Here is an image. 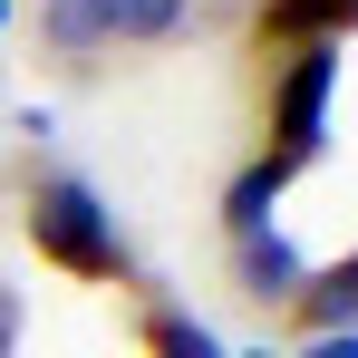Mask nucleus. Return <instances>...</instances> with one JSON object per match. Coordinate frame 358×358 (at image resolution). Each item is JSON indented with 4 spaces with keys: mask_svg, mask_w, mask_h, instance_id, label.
I'll list each match as a JSON object with an SVG mask.
<instances>
[{
    "mask_svg": "<svg viewBox=\"0 0 358 358\" xmlns=\"http://www.w3.org/2000/svg\"><path fill=\"white\" fill-rule=\"evenodd\" d=\"M29 252L59 262V271H78V281H117V271H126L117 213H107L78 175H39V184H29Z\"/></svg>",
    "mask_w": 358,
    "mask_h": 358,
    "instance_id": "f257e3e1",
    "label": "nucleus"
},
{
    "mask_svg": "<svg viewBox=\"0 0 358 358\" xmlns=\"http://www.w3.org/2000/svg\"><path fill=\"white\" fill-rule=\"evenodd\" d=\"M329 87H339V49H291L281 78H271V155L281 165H310L320 155V126H329Z\"/></svg>",
    "mask_w": 358,
    "mask_h": 358,
    "instance_id": "f03ea898",
    "label": "nucleus"
},
{
    "mask_svg": "<svg viewBox=\"0 0 358 358\" xmlns=\"http://www.w3.org/2000/svg\"><path fill=\"white\" fill-rule=\"evenodd\" d=\"M339 29H358V0H271L262 10L271 49H339Z\"/></svg>",
    "mask_w": 358,
    "mask_h": 358,
    "instance_id": "7ed1b4c3",
    "label": "nucleus"
},
{
    "mask_svg": "<svg viewBox=\"0 0 358 358\" xmlns=\"http://www.w3.org/2000/svg\"><path fill=\"white\" fill-rule=\"evenodd\" d=\"M233 242H242V291L291 310V300H300V281H310V262L291 252V233H271V223H262V233H233Z\"/></svg>",
    "mask_w": 358,
    "mask_h": 358,
    "instance_id": "20e7f679",
    "label": "nucleus"
},
{
    "mask_svg": "<svg viewBox=\"0 0 358 358\" xmlns=\"http://www.w3.org/2000/svg\"><path fill=\"white\" fill-rule=\"evenodd\" d=\"M291 175H300V165H281V155H252V165L233 175V194H223V223H233V233H262V223H271V203L291 194Z\"/></svg>",
    "mask_w": 358,
    "mask_h": 358,
    "instance_id": "39448f33",
    "label": "nucleus"
},
{
    "mask_svg": "<svg viewBox=\"0 0 358 358\" xmlns=\"http://www.w3.org/2000/svg\"><path fill=\"white\" fill-rule=\"evenodd\" d=\"M291 310L310 320V329H358V252H349V262H329V271H310Z\"/></svg>",
    "mask_w": 358,
    "mask_h": 358,
    "instance_id": "423d86ee",
    "label": "nucleus"
},
{
    "mask_svg": "<svg viewBox=\"0 0 358 358\" xmlns=\"http://www.w3.org/2000/svg\"><path fill=\"white\" fill-rule=\"evenodd\" d=\"M97 20H107V39H175L194 0H97Z\"/></svg>",
    "mask_w": 358,
    "mask_h": 358,
    "instance_id": "0eeeda50",
    "label": "nucleus"
},
{
    "mask_svg": "<svg viewBox=\"0 0 358 358\" xmlns=\"http://www.w3.org/2000/svg\"><path fill=\"white\" fill-rule=\"evenodd\" d=\"M145 349L155 358H223V339H213L203 320H184V310H155V320H145Z\"/></svg>",
    "mask_w": 358,
    "mask_h": 358,
    "instance_id": "6e6552de",
    "label": "nucleus"
},
{
    "mask_svg": "<svg viewBox=\"0 0 358 358\" xmlns=\"http://www.w3.org/2000/svg\"><path fill=\"white\" fill-rule=\"evenodd\" d=\"M49 39H59L68 59H87V49L107 39V20H97V0H49Z\"/></svg>",
    "mask_w": 358,
    "mask_h": 358,
    "instance_id": "1a4fd4ad",
    "label": "nucleus"
},
{
    "mask_svg": "<svg viewBox=\"0 0 358 358\" xmlns=\"http://www.w3.org/2000/svg\"><path fill=\"white\" fill-rule=\"evenodd\" d=\"M310 358H358V329H320V339H310Z\"/></svg>",
    "mask_w": 358,
    "mask_h": 358,
    "instance_id": "9d476101",
    "label": "nucleus"
},
{
    "mask_svg": "<svg viewBox=\"0 0 358 358\" xmlns=\"http://www.w3.org/2000/svg\"><path fill=\"white\" fill-rule=\"evenodd\" d=\"M10 339H20V300L0 291V358H10Z\"/></svg>",
    "mask_w": 358,
    "mask_h": 358,
    "instance_id": "9b49d317",
    "label": "nucleus"
},
{
    "mask_svg": "<svg viewBox=\"0 0 358 358\" xmlns=\"http://www.w3.org/2000/svg\"><path fill=\"white\" fill-rule=\"evenodd\" d=\"M0 20H10V0H0Z\"/></svg>",
    "mask_w": 358,
    "mask_h": 358,
    "instance_id": "f8f14e48",
    "label": "nucleus"
},
{
    "mask_svg": "<svg viewBox=\"0 0 358 358\" xmlns=\"http://www.w3.org/2000/svg\"><path fill=\"white\" fill-rule=\"evenodd\" d=\"M252 358H271V349H252Z\"/></svg>",
    "mask_w": 358,
    "mask_h": 358,
    "instance_id": "ddd939ff",
    "label": "nucleus"
}]
</instances>
